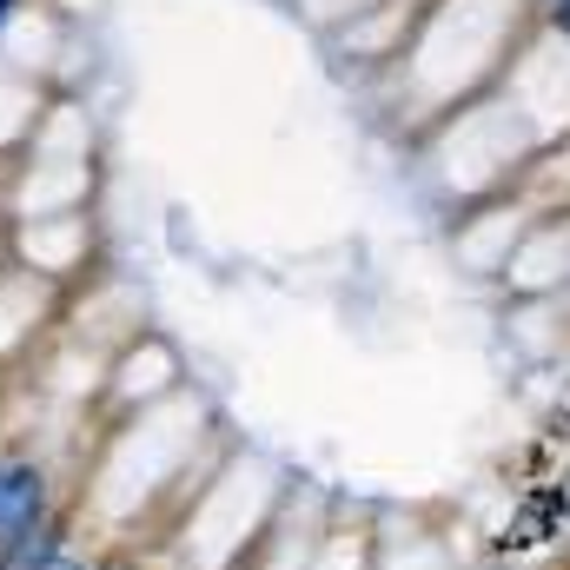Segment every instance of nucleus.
Instances as JSON below:
<instances>
[{
    "instance_id": "nucleus-1",
    "label": "nucleus",
    "mask_w": 570,
    "mask_h": 570,
    "mask_svg": "<svg viewBox=\"0 0 570 570\" xmlns=\"http://www.w3.org/2000/svg\"><path fill=\"white\" fill-rule=\"evenodd\" d=\"M94 253H100V233H94V213H53V219H7V259L40 273L47 285H80L94 279Z\"/></svg>"
},
{
    "instance_id": "nucleus-2",
    "label": "nucleus",
    "mask_w": 570,
    "mask_h": 570,
    "mask_svg": "<svg viewBox=\"0 0 570 570\" xmlns=\"http://www.w3.org/2000/svg\"><path fill=\"white\" fill-rule=\"evenodd\" d=\"M60 312H67L60 285H47L40 273H27L13 259L0 266V379L47 352V338L60 332Z\"/></svg>"
},
{
    "instance_id": "nucleus-3",
    "label": "nucleus",
    "mask_w": 570,
    "mask_h": 570,
    "mask_svg": "<svg viewBox=\"0 0 570 570\" xmlns=\"http://www.w3.org/2000/svg\"><path fill=\"white\" fill-rule=\"evenodd\" d=\"M179 385H186L179 352H173L159 332H140V338H127V345L107 358V379H100V412H107V425H114V419H134V412L166 405Z\"/></svg>"
},
{
    "instance_id": "nucleus-4",
    "label": "nucleus",
    "mask_w": 570,
    "mask_h": 570,
    "mask_svg": "<svg viewBox=\"0 0 570 570\" xmlns=\"http://www.w3.org/2000/svg\"><path fill=\"white\" fill-rule=\"evenodd\" d=\"M94 159H13L7 173V219H53L94 206Z\"/></svg>"
},
{
    "instance_id": "nucleus-5",
    "label": "nucleus",
    "mask_w": 570,
    "mask_h": 570,
    "mask_svg": "<svg viewBox=\"0 0 570 570\" xmlns=\"http://www.w3.org/2000/svg\"><path fill=\"white\" fill-rule=\"evenodd\" d=\"M53 60H60V20L47 13V7H13L7 13V27H0V67H13V73H27V80H47L53 73Z\"/></svg>"
},
{
    "instance_id": "nucleus-6",
    "label": "nucleus",
    "mask_w": 570,
    "mask_h": 570,
    "mask_svg": "<svg viewBox=\"0 0 570 570\" xmlns=\"http://www.w3.org/2000/svg\"><path fill=\"white\" fill-rule=\"evenodd\" d=\"M20 159H94V120L80 100H47Z\"/></svg>"
},
{
    "instance_id": "nucleus-7",
    "label": "nucleus",
    "mask_w": 570,
    "mask_h": 570,
    "mask_svg": "<svg viewBox=\"0 0 570 570\" xmlns=\"http://www.w3.org/2000/svg\"><path fill=\"white\" fill-rule=\"evenodd\" d=\"M40 107H47V87L27 80V73H13V67H0V159L27 153Z\"/></svg>"
},
{
    "instance_id": "nucleus-8",
    "label": "nucleus",
    "mask_w": 570,
    "mask_h": 570,
    "mask_svg": "<svg viewBox=\"0 0 570 570\" xmlns=\"http://www.w3.org/2000/svg\"><path fill=\"white\" fill-rule=\"evenodd\" d=\"M107 564H114V551H80V538L53 558V570H107Z\"/></svg>"
},
{
    "instance_id": "nucleus-9",
    "label": "nucleus",
    "mask_w": 570,
    "mask_h": 570,
    "mask_svg": "<svg viewBox=\"0 0 570 570\" xmlns=\"http://www.w3.org/2000/svg\"><path fill=\"white\" fill-rule=\"evenodd\" d=\"M7 173H13V159H0V226H7Z\"/></svg>"
},
{
    "instance_id": "nucleus-10",
    "label": "nucleus",
    "mask_w": 570,
    "mask_h": 570,
    "mask_svg": "<svg viewBox=\"0 0 570 570\" xmlns=\"http://www.w3.org/2000/svg\"><path fill=\"white\" fill-rule=\"evenodd\" d=\"M0 266H7V226H0Z\"/></svg>"
}]
</instances>
